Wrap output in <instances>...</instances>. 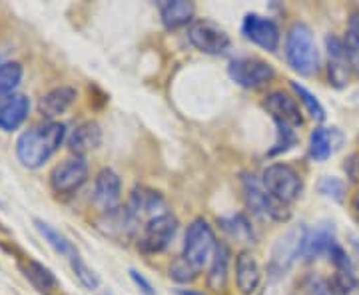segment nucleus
<instances>
[{"mask_svg": "<svg viewBox=\"0 0 359 295\" xmlns=\"http://www.w3.org/2000/svg\"><path fill=\"white\" fill-rule=\"evenodd\" d=\"M66 126L62 122H40L22 132L16 140V158L28 170H39L65 144Z\"/></svg>", "mask_w": 359, "mask_h": 295, "instance_id": "nucleus-1", "label": "nucleus"}, {"mask_svg": "<svg viewBox=\"0 0 359 295\" xmlns=\"http://www.w3.org/2000/svg\"><path fill=\"white\" fill-rule=\"evenodd\" d=\"M285 60L302 76H313L320 70V50L313 30L306 22H295L285 36Z\"/></svg>", "mask_w": 359, "mask_h": 295, "instance_id": "nucleus-2", "label": "nucleus"}, {"mask_svg": "<svg viewBox=\"0 0 359 295\" xmlns=\"http://www.w3.org/2000/svg\"><path fill=\"white\" fill-rule=\"evenodd\" d=\"M218 244L219 242L216 240V233L212 230V226L204 218H196L186 230L182 257L188 263H192L196 270L202 271L212 261Z\"/></svg>", "mask_w": 359, "mask_h": 295, "instance_id": "nucleus-3", "label": "nucleus"}, {"mask_svg": "<svg viewBox=\"0 0 359 295\" xmlns=\"http://www.w3.org/2000/svg\"><path fill=\"white\" fill-rule=\"evenodd\" d=\"M242 186H244L245 205L250 207L252 214L273 219V221H287L292 218V212L287 210V205L282 204L280 200H276L256 176L244 174L242 176Z\"/></svg>", "mask_w": 359, "mask_h": 295, "instance_id": "nucleus-4", "label": "nucleus"}, {"mask_svg": "<svg viewBox=\"0 0 359 295\" xmlns=\"http://www.w3.org/2000/svg\"><path fill=\"white\" fill-rule=\"evenodd\" d=\"M262 184L276 200L290 205L302 195L304 180L299 172L290 164H271L262 174Z\"/></svg>", "mask_w": 359, "mask_h": 295, "instance_id": "nucleus-5", "label": "nucleus"}, {"mask_svg": "<svg viewBox=\"0 0 359 295\" xmlns=\"http://www.w3.org/2000/svg\"><path fill=\"white\" fill-rule=\"evenodd\" d=\"M306 233L308 228L304 226H295L292 230H287L276 245L271 247V256H269L268 270L273 277H282L287 271L292 270L295 261L304 254V242H306Z\"/></svg>", "mask_w": 359, "mask_h": 295, "instance_id": "nucleus-6", "label": "nucleus"}, {"mask_svg": "<svg viewBox=\"0 0 359 295\" xmlns=\"http://www.w3.org/2000/svg\"><path fill=\"white\" fill-rule=\"evenodd\" d=\"M180 221L174 214H162L158 218H152L146 221V226L142 228L140 238H138V249L146 256H156L168 249V245L174 242L176 233H178Z\"/></svg>", "mask_w": 359, "mask_h": 295, "instance_id": "nucleus-7", "label": "nucleus"}, {"mask_svg": "<svg viewBox=\"0 0 359 295\" xmlns=\"http://www.w3.org/2000/svg\"><path fill=\"white\" fill-rule=\"evenodd\" d=\"M90 170L84 156H70L52 167L50 188L58 195H74L88 181Z\"/></svg>", "mask_w": 359, "mask_h": 295, "instance_id": "nucleus-8", "label": "nucleus"}, {"mask_svg": "<svg viewBox=\"0 0 359 295\" xmlns=\"http://www.w3.org/2000/svg\"><path fill=\"white\" fill-rule=\"evenodd\" d=\"M228 74L238 86H242L245 90H256L259 86L268 84L269 80H273L276 70L262 58L244 56V58L231 60L228 64Z\"/></svg>", "mask_w": 359, "mask_h": 295, "instance_id": "nucleus-9", "label": "nucleus"}, {"mask_svg": "<svg viewBox=\"0 0 359 295\" xmlns=\"http://www.w3.org/2000/svg\"><path fill=\"white\" fill-rule=\"evenodd\" d=\"M188 40L204 54H224L230 48V34L214 20H194L188 26Z\"/></svg>", "mask_w": 359, "mask_h": 295, "instance_id": "nucleus-10", "label": "nucleus"}, {"mask_svg": "<svg viewBox=\"0 0 359 295\" xmlns=\"http://www.w3.org/2000/svg\"><path fill=\"white\" fill-rule=\"evenodd\" d=\"M242 34L264 50L276 52L280 48V40H282L280 26L268 16L256 13L245 14L244 22H242Z\"/></svg>", "mask_w": 359, "mask_h": 295, "instance_id": "nucleus-11", "label": "nucleus"}, {"mask_svg": "<svg viewBox=\"0 0 359 295\" xmlns=\"http://www.w3.org/2000/svg\"><path fill=\"white\" fill-rule=\"evenodd\" d=\"M138 224H140V219L132 214V210H130L128 205H124V207L118 205V207L110 210V212H104L102 216L98 218V221H96L98 230L102 231L104 235L116 240V242H128V240H132L136 230H138Z\"/></svg>", "mask_w": 359, "mask_h": 295, "instance_id": "nucleus-12", "label": "nucleus"}, {"mask_svg": "<svg viewBox=\"0 0 359 295\" xmlns=\"http://www.w3.org/2000/svg\"><path fill=\"white\" fill-rule=\"evenodd\" d=\"M264 108L268 110V114L273 118L276 124L290 126V128H302L304 126V116L302 110L287 92L273 90L269 92L264 98Z\"/></svg>", "mask_w": 359, "mask_h": 295, "instance_id": "nucleus-13", "label": "nucleus"}, {"mask_svg": "<svg viewBox=\"0 0 359 295\" xmlns=\"http://www.w3.org/2000/svg\"><path fill=\"white\" fill-rule=\"evenodd\" d=\"M122 198V178L116 174L112 167H104L98 172L96 180H94V205L98 210L110 212L118 207V202Z\"/></svg>", "mask_w": 359, "mask_h": 295, "instance_id": "nucleus-14", "label": "nucleus"}, {"mask_svg": "<svg viewBox=\"0 0 359 295\" xmlns=\"http://www.w3.org/2000/svg\"><path fill=\"white\" fill-rule=\"evenodd\" d=\"M327 46V70H330V82L335 88H344L349 82V60H347L346 44L344 39H337L334 34H330L325 39Z\"/></svg>", "mask_w": 359, "mask_h": 295, "instance_id": "nucleus-15", "label": "nucleus"}, {"mask_svg": "<svg viewBox=\"0 0 359 295\" xmlns=\"http://www.w3.org/2000/svg\"><path fill=\"white\" fill-rule=\"evenodd\" d=\"M78 92L72 86H56L50 92H46L39 100V114L48 120L56 122V118L70 110V106L76 102Z\"/></svg>", "mask_w": 359, "mask_h": 295, "instance_id": "nucleus-16", "label": "nucleus"}, {"mask_svg": "<svg viewBox=\"0 0 359 295\" xmlns=\"http://www.w3.org/2000/svg\"><path fill=\"white\" fill-rule=\"evenodd\" d=\"M262 283V266L252 252H240L236 257V285L242 295H254Z\"/></svg>", "mask_w": 359, "mask_h": 295, "instance_id": "nucleus-17", "label": "nucleus"}, {"mask_svg": "<svg viewBox=\"0 0 359 295\" xmlns=\"http://www.w3.org/2000/svg\"><path fill=\"white\" fill-rule=\"evenodd\" d=\"M337 244L335 240L334 224L323 221L320 226H316L313 230H308L306 233V242H304V254L302 257L306 261H316L321 256H327L330 249Z\"/></svg>", "mask_w": 359, "mask_h": 295, "instance_id": "nucleus-18", "label": "nucleus"}, {"mask_svg": "<svg viewBox=\"0 0 359 295\" xmlns=\"http://www.w3.org/2000/svg\"><path fill=\"white\" fill-rule=\"evenodd\" d=\"M102 144V128L98 122H82L66 138V146L72 156H84Z\"/></svg>", "mask_w": 359, "mask_h": 295, "instance_id": "nucleus-19", "label": "nucleus"}, {"mask_svg": "<svg viewBox=\"0 0 359 295\" xmlns=\"http://www.w3.org/2000/svg\"><path fill=\"white\" fill-rule=\"evenodd\" d=\"M330 261L334 263L335 268V277L334 283L335 287L341 291L344 295L351 294L358 289V275H355V268H353V261L349 259L347 252L339 244H335L332 249H330Z\"/></svg>", "mask_w": 359, "mask_h": 295, "instance_id": "nucleus-20", "label": "nucleus"}, {"mask_svg": "<svg viewBox=\"0 0 359 295\" xmlns=\"http://www.w3.org/2000/svg\"><path fill=\"white\" fill-rule=\"evenodd\" d=\"M128 207L132 210V214L138 219L142 218H158L162 214H166V204H164V198L154 190H148L144 186L134 188V192L130 195Z\"/></svg>", "mask_w": 359, "mask_h": 295, "instance_id": "nucleus-21", "label": "nucleus"}, {"mask_svg": "<svg viewBox=\"0 0 359 295\" xmlns=\"http://www.w3.org/2000/svg\"><path fill=\"white\" fill-rule=\"evenodd\" d=\"M230 245L219 242L218 247H216V254H214L212 261H210V268H208V289H212L214 294L226 291L228 280H230Z\"/></svg>", "mask_w": 359, "mask_h": 295, "instance_id": "nucleus-22", "label": "nucleus"}, {"mask_svg": "<svg viewBox=\"0 0 359 295\" xmlns=\"http://www.w3.org/2000/svg\"><path fill=\"white\" fill-rule=\"evenodd\" d=\"M30 114V98L25 94H14L0 104V130L14 132L26 122Z\"/></svg>", "mask_w": 359, "mask_h": 295, "instance_id": "nucleus-23", "label": "nucleus"}, {"mask_svg": "<svg viewBox=\"0 0 359 295\" xmlns=\"http://www.w3.org/2000/svg\"><path fill=\"white\" fill-rule=\"evenodd\" d=\"M158 6H160L162 25L166 26L168 30L184 28V26L194 22V14H196L194 2H188V0H164Z\"/></svg>", "mask_w": 359, "mask_h": 295, "instance_id": "nucleus-24", "label": "nucleus"}, {"mask_svg": "<svg viewBox=\"0 0 359 295\" xmlns=\"http://www.w3.org/2000/svg\"><path fill=\"white\" fill-rule=\"evenodd\" d=\"M341 140L337 128H316L309 136V156L316 162H325L339 148Z\"/></svg>", "mask_w": 359, "mask_h": 295, "instance_id": "nucleus-25", "label": "nucleus"}, {"mask_svg": "<svg viewBox=\"0 0 359 295\" xmlns=\"http://www.w3.org/2000/svg\"><path fill=\"white\" fill-rule=\"evenodd\" d=\"M22 271H25L26 280L32 283V287L42 294H50L54 289H58V277L54 275V271L36 259H28Z\"/></svg>", "mask_w": 359, "mask_h": 295, "instance_id": "nucleus-26", "label": "nucleus"}, {"mask_svg": "<svg viewBox=\"0 0 359 295\" xmlns=\"http://www.w3.org/2000/svg\"><path fill=\"white\" fill-rule=\"evenodd\" d=\"M218 224L231 240H236L240 244H254V240H256L254 228H252L250 219L245 218L244 214H233V216H228V218H219Z\"/></svg>", "mask_w": 359, "mask_h": 295, "instance_id": "nucleus-27", "label": "nucleus"}, {"mask_svg": "<svg viewBox=\"0 0 359 295\" xmlns=\"http://www.w3.org/2000/svg\"><path fill=\"white\" fill-rule=\"evenodd\" d=\"M34 226H36V230H39L40 235L44 238V242L50 245L56 254L68 257V259L72 256H76L78 252L76 247L72 245V242H70L66 235H62L56 228H52L50 224H46L44 219H34Z\"/></svg>", "mask_w": 359, "mask_h": 295, "instance_id": "nucleus-28", "label": "nucleus"}, {"mask_svg": "<svg viewBox=\"0 0 359 295\" xmlns=\"http://www.w3.org/2000/svg\"><path fill=\"white\" fill-rule=\"evenodd\" d=\"M25 68L20 62H2L0 64V104L14 96L16 88L22 84Z\"/></svg>", "mask_w": 359, "mask_h": 295, "instance_id": "nucleus-29", "label": "nucleus"}, {"mask_svg": "<svg viewBox=\"0 0 359 295\" xmlns=\"http://www.w3.org/2000/svg\"><path fill=\"white\" fill-rule=\"evenodd\" d=\"M70 268L74 271V275L78 277V282L82 283L90 291H96L100 287V277L96 275V271L90 268L88 263L80 257V254L70 257Z\"/></svg>", "mask_w": 359, "mask_h": 295, "instance_id": "nucleus-30", "label": "nucleus"}, {"mask_svg": "<svg viewBox=\"0 0 359 295\" xmlns=\"http://www.w3.org/2000/svg\"><path fill=\"white\" fill-rule=\"evenodd\" d=\"M292 88H294V92L297 94L299 102L304 104L306 112H308L316 122H323V120H325V108L321 106L320 100H318L306 86H302V84H297V82H292Z\"/></svg>", "mask_w": 359, "mask_h": 295, "instance_id": "nucleus-31", "label": "nucleus"}, {"mask_svg": "<svg viewBox=\"0 0 359 295\" xmlns=\"http://www.w3.org/2000/svg\"><path fill=\"white\" fill-rule=\"evenodd\" d=\"M302 289H304L306 295H344L335 287L334 282H330L325 277H320L316 273H311V275H308L302 282Z\"/></svg>", "mask_w": 359, "mask_h": 295, "instance_id": "nucleus-32", "label": "nucleus"}, {"mask_svg": "<svg viewBox=\"0 0 359 295\" xmlns=\"http://www.w3.org/2000/svg\"><path fill=\"white\" fill-rule=\"evenodd\" d=\"M198 273L200 271L196 270L192 263H188L182 256L176 257L170 266V277L176 283H192L198 277Z\"/></svg>", "mask_w": 359, "mask_h": 295, "instance_id": "nucleus-33", "label": "nucleus"}, {"mask_svg": "<svg viewBox=\"0 0 359 295\" xmlns=\"http://www.w3.org/2000/svg\"><path fill=\"white\" fill-rule=\"evenodd\" d=\"M276 126H278V140H276V146L269 150V156L283 154V152L292 150L295 144H297V136H295L294 128L282 126V124H276Z\"/></svg>", "mask_w": 359, "mask_h": 295, "instance_id": "nucleus-34", "label": "nucleus"}, {"mask_svg": "<svg viewBox=\"0 0 359 295\" xmlns=\"http://www.w3.org/2000/svg\"><path fill=\"white\" fill-rule=\"evenodd\" d=\"M318 190H320L321 195H325L334 202H344V198H346V184L339 178H330V176L323 178L318 184Z\"/></svg>", "mask_w": 359, "mask_h": 295, "instance_id": "nucleus-35", "label": "nucleus"}, {"mask_svg": "<svg viewBox=\"0 0 359 295\" xmlns=\"http://www.w3.org/2000/svg\"><path fill=\"white\" fill-rule=\"evenodd\" d=\"M344 44H346V52H347V60H349V68L355 72L359 76V40L347 32V36L344 39Z\"/></svg>", "mask_w": 359, "mask_h": 295, "instance_id": "nucleus-36", "label": "nucleus"}, {"mask_svg": "<svg viewBox=\"0 0 359 295\" xmlns=\"http://www.w3.org/2000/svg\"><path fill=\"white\" fill-rule=\"evenodd\" d=\"M130 280L134 282V285H136L144 295H156V289L154 285H152V282H150L148 277H144L138 270H130Z\"/></svg>", "mask_w": 359, "mask_h": 295, "instance_id": "nucleus-37", "label": "nucleus"}, {"mask_svg": "<svg viewBox=\"0 0 359 295\" xmlns=\"http://www.w3.org/2000/svg\"><path fill=\"white\" fill-rule=\"evenodd\" d=\"M176 295H205L202 291H196V289H176Z\"/></svg>", "mask_w": 359, "mask_h": 295, "instance_id": "nucleus-38", "label": "nucleus"}, {"mask_svg": "<svg viewBox=\"0 0 359 295\" xmlns=\"http://www.w3.org/2000/svg\"><path fill=\"white\" fill-rule=\"evenodd\" d=\"M353 207H355V212L359 214V192L353 195Z\"/></svg>", "mask_w": 359, "mask_h": 295, "instance_id": "nucleus-39", "label": "nucleus"}, {"mask_svg": "<svg viewBox=\"0 0 359 295\" xmlns=\"http://www.w3.org/2000/svg\"><path fill=\"white\" fill-rule=\"evenodd\" d=\"M102 295H112V294H102Z\"/></svg>", "mask_w": 359, "mask_h": 295, "instance_id": "nucleus-40", "label": "nucleus"}]
</instances>
